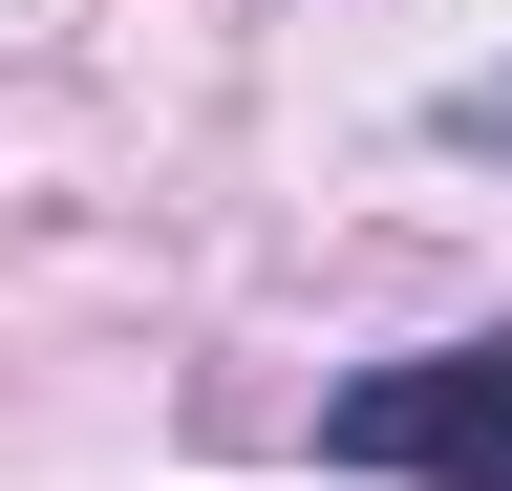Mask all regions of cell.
Segmentation results:
<instances>
[{
	"label": "cell",
	"instance_id": "6da1fadb",
	"mask_svg": "<svg viewBox=\"0 0 512 491\" xmlns=\"http://www.w3.org/2000/svg\"><path fill=\"white\" fill-rule=\"evenodd\" d=\"M342 470H406V491H512V342H427V363H363L320 406Z\"/></svg>",
	"mask_w": 512,
	"mask_h": 491
},
{
	"label": "cell",
	"instance_id": "7a4b0ae2",
	"mask_svg": "<svg viewBox=\"0 0 512 491\" xmlns=\"http://www.w3.org/2000/svg\"><path fill=\"white\" fill-rule=\"evenodd\" d=\"M448 129H491V150H512V86H470V107H448Z\"/></svg>",
	"mask_w": 512,
	"mask_h": 491
}]
</instances>
